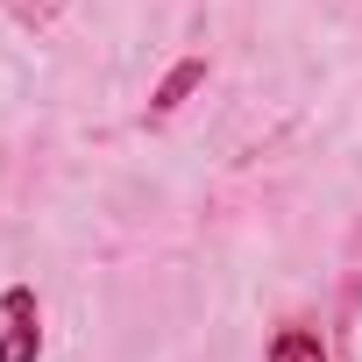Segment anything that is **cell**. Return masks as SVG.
Returning a JSON list of instances; mask_svg holds the SVG:
<instances>
[{"instance_id": "obj_3", "label": "cell", "mask_w": 362, "mask_h": 362, "mask_svg": "<svg viewBox=\"0 0 362 362\" xmlns=\"http://www.w3.org/2000/svg\"><path fill=\"white\" fill-rule=\"evenodd\" d=\"M263 362H327V348H320V334H305V327H284L277 341H270V355Z\"/></svg>"}, {"instance_id": "obj_1", "label": "cell", "mask_w": 362, "mask_h": 362, "mask_svg": "<svg viewBox=\"0 0 362 362\" xmlns=\"http://www.w3.org/2000/svg\"><path fill=\"white\" fill-rule=\"evenodd\" d=\"M43 355V305L29 284L0 291V362H36Z\"/></svg>"}, {"instance_id": "obj_2", "label": "cell", "mask_w": 362, "mask_h": 362, "mask_svg": "<svg viewBox=\"0 0 362 362\" xmlns=\"http://www.w3.org/2000/svg\"><path fill=\"white\" fill-rule=\"evenodd\" d=\"M199 86H206V57H185V64H170V71H163V86L149 93V121H170L177 107H185V100L199 93Z\"/></svg>"}]
</instances>
